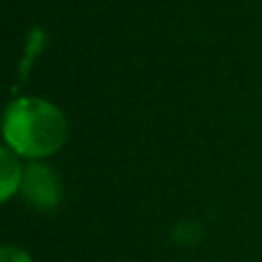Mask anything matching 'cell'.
Masks as SVG:
<instances>
[{
  "mask_svg": "<svg viewBox=\"0 0 262 262\" xmlns=\"http://www.w3.org/2000/svg\"><path fill=\"white\" fill-rule=\"evenodd\" d=\"M5 140L18 157L44 159L67 140V120L58 106L37 97L16 99L5 113Z\"/></svg>",
  "mask_w": 262,
  "mask_h": 262,
  "instance_id": "1",
  "label": "cell"
},
{
  "mask_svg": "<svg viewBox=\"0 0 262 262\" xmlns=\"http://www.w3.org/2000/svg\"><path fill=\"white\" fill-rule=\"evenodd\" d=\"M0 262H32V258L16 244H0Z\"/></svg>",
  "mask_w": 262,
  "mask_h": 262,
  "instance_id": "4",
  "label": "cell"
},
{
  "mask_svg": "<svg viewBox=\"0 0 262 262\" xmlns=\"http://www.w3.org/2000/svg\"><path fill=\"white\" fill-rule=\"evenodd\" d=\"M21 195L30 207L49 212L58 207L62 200V182L58 172L46 163H30L28 168H23Z\"/></svg>",
  "mask_w": 262,
  "mask_h": 262,
  "instance_id": "2",
  "label": "cell"
},
{
  "mask_svg": "<svg viewBox=\"0 0 262 262\" xmlns=\"http://www.w3.org/2000/svg\"><path fill=\"white\" fill-rule=\"evenodd\" d=\"M23 168L16 159V152L0 147V205L7 203L16 191H21Z\"/></svg>",
  "mask_w": 262,
  "mask_h": 262,
  "instance_id": "3",
  "label": "cell"
}]
</instances>
